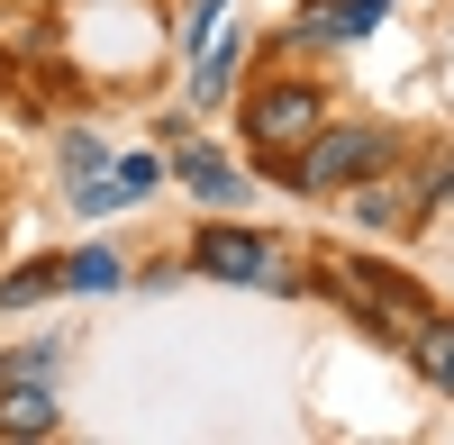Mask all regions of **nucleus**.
I'll list each match as a JSON object with an SVG mask.
<instances>
[{
  "instance_id": "f257e3e1",
  "label": "nucleus",
  "mask_w": 454,
  "mask_h": 445,
  "mask_svg": "<svg viewBox=\"0 0 454 445\" xmlns=\"http://www.w3.org/2000/svg\"><path fill=\"white\" fill-rule=\"evenodd\" d=\"M382 164H391V128H318V137L291 155V182H300L309 200H327V191H346V182L382 173Z\"/></svg>"
},
{
  "instance_id": "f03ea898",
  "label": "nucleus",
  "mask_w": 454,
  "mask_h": 445,
  "mask_svg": "<svg viewBox=\"0 0 454 445\" xmlns=\"http://www.w3.org/2000/svg\"><path fill=\"white\" fill-rule=\"evenodd\" d=\"M318 128H327V100H318L309 82H263L254 109H246V137H254V164H263V173H282Z\"/></svg>"
},
{
  "instance_id": "7ed1b4c3",
  "label": "nucleus",
  "mask_w": 454,
  "mask_h": 445,
  "mask_svg": "<svg viewBox=\"0 0 454 445\" xmlns=\"http://www.w3.org/2000/svg\"><path fill=\"white\" fill-rule=\"evenodd\" d=\"M200 273H209V282H254V291H291V282H300L291 254H282L273 237H246V228H209V237H200Z\"/></svg>"
},
{
  "instance_id": "20e7f679",
  "label": "nucleus",
  "mask_w": 454,
  "mask_h": 445,
  "mask_svg": "<svg viewBox=\"0 0 454 445\" xmlns=\"http://www.w3.org/2000/svg\"><path fill=\"white\" fill-rule=\"evenodd\" d=\"M327 291H336L346 309H364V318H400V327H419V318H427L419 301H409V282H391V273H364V264H336V273H327Z\"/></svg>"
},
{
  "instance_id": "39448f33",
  "label": "nucleus",
  "mask_w": 454,
  "mask_h": 445,
  "mask_svg": "<svg viewBox=\"0 0 454 445\" xmlns=\"http://www.w3.org/2000/svg\"><path fill=\"white\" fill-rule=\"evenodd\" d=\"M436 191H445V173H419V182H372V173H364L355 218H364V228H419Z\"/></svg>"
},
{
  "instance_id": "423d86ee",
  "label": "nucleus",
  "mask_w": 454,
  "mask_h": 445,
  "mask_svg": "<svg viewBox=\"0 0 454 445\" xmlns=\"http://www.w3.org/2000/svg\"><path fill=\"white\" fill-rule=\"evenodd\" d=\"M382 27V0H309V10L291 19L300 46H355V36Z\"/></svg>"
},
{
  "instance_id": "0eeeda50",
  "label": "nucleus",
  "mask_w": 454,
  "mask_h": 445,
  "mask_svg": "<svg viewBox=\"0 0 454 445\" xmlns=\"http://www.w3.org/2000/svg\"><path fill=\"white\" fill-rule=\"evenodd\" d=\"M64 427V400L46 382H0V436H55Z\"/></svg>"
},
{
  "instance_id": "6e6552de",
  "label": "nucleus",
  "mask_w": 454,
  "mask_h": 445,
  "mask_svg": "<svg viewBox=\"0 0 454 445\" xmlns=\"http://www.w3.org/2000/svg\"><path fill=\"white\" fill-rule=\"evenodd\" d=\"M409 363H419L436 391H454V318H419L409 327Z\"/></svg>"
},
{
  "instance_id": "1a4fd4ad",
  "label": "nucleus",
  "mask_w": 454,
  "mask_h": 445,
  "mask_svg": "<svg viewBox=\"0 0 454 445\" xmlns=\"http://www.w3.org/2000/svg\"><path fill=\"white\" fill-rule=\"evenodd\" d=\"M182 182H192L200 200H237V164L209 155V145H192V155H182Z\"/></svg>"
},
{
  "instance_id": "9d476101",
  "label": "nucleus",
  "mask_w": 454,
  "mask_h": 445,
  "mask_svg": "<svg viewBox=\"0 0 454 445\" xmlns=\"http://www.w3.org/2000/svg\"><path fill=\"white\" fill-rule=\"evenodd\" d=\"M64 282H73V291H119V254H109V246H82V254L64 264Z\"/></svg>"
},
{
  "instance_id": "9b49d317",
  "label": "nucleus",
  "mask_w": 454,
  "mask_h": 445,
  "mask_svg": "<svg viewBox=\"0 0 454 445\" xmlns=\"http://www.w3.org/2000/svg\"><path fill=\"white\" fill-rule=\"evenodd\" d=\"M55 282H64V264H27V273H10V282H0V309H36Z\"/></svg>"
},
{
  "instance_id": "f8f14e48",
  "label": "nucleus",
  "mask_w": 454,
  "mask_h": 445,
  "mask_svg": "<svg viewBox=\"0 0 454 445\" xmlns=\"http://www.w3.org/2000/svg\"><path fill=\"white\" fill-rule=\"evenodd\" d=\"M155 173H164L155 155H119V182H128V191H155Z\"/></svg>"
},
{
  "instance_id": "ddd939ff",
  "label": "nucleus",
  "mask_w": 454,
  "mask_h": 445,
  "mask_svg": "<svg viewBox=\"0 0 454 445\" xmlns=\"http://www.w3.org/2000/svg\"><path fill=\"white\" fill-rule=\"evenodd\" d=\"M445 191H454V164H445Z\"/></svg>"
}]
</instances>
